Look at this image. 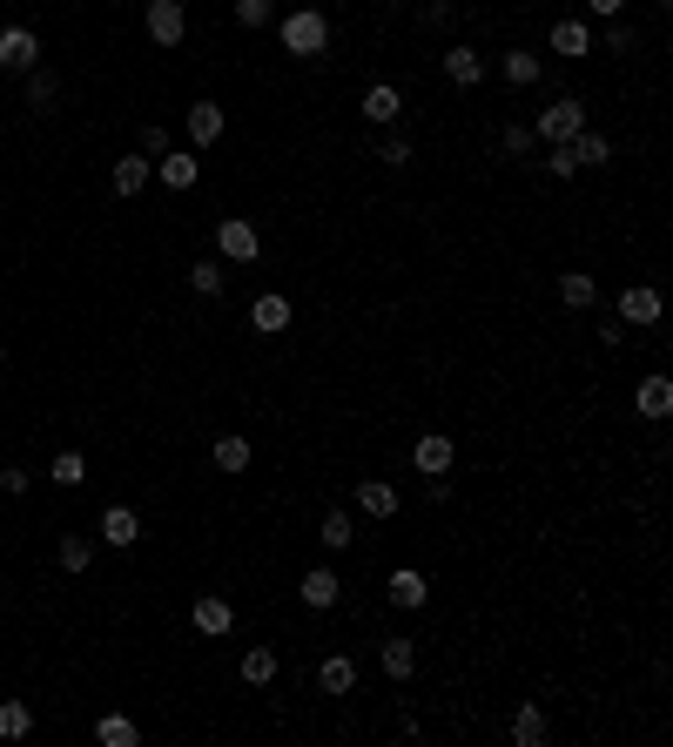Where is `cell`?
<instances>
[{
  "label": "cell",
  "instance_id": "obj_15",
  "mask_svg": "<svg viewBox=\"0 0 673 747\" xmlns=\"http://www.w3.org/2000/svg\"><path fill=\"white\" fill-rule=\"evenodd\" d=\"M155 182L176 189V195H189L195 182H203V155H195V148H169V155H155Z\"/></svg>",
  "mask_w": 673,
  "mask_h": 747
},
{
  "label": "cell",
  "instance_id": "obj_36",
  "mask_svg": "<svg viewBox=\"0 0 673 747\" xmlns=\"http://www.w3.org/2000/svg\"><path fill=\"white\" fill-rule=\"evenodd\" d=\"M229 21L256 34V27H269V21H276V0H229Z\"/></svg>",
  "mask_w": 673,
  "mask_h": 747
},
{
  "label": "cell",
  "instance_id": "obj_1",
  "mask_svg": "<svg viewBox=\"0 0 673 747\" xmlns=\"http://www.w3.org/2000/svg\"><path fill=\"white\" fill-rule=\"evenodd\" d=\"M276 41H284L290 61H324L331 55V14L316 8V0H303V8H290L276 21Z\"/></svg>",
  "mask_w": 673,
  "mask_h": 747
},
{
  "label": "cell",
  "instance_id": "obj_44",
  "mask_svg": "<svg viewBox=\"0 0 673 747\" xmlns=\"http://www.w3.org/2000/svg\"><path fill=\"white\" fill-rule=\"evenodd\" d=\"M0 364H8V344H0Z\"/></svg>",
  "mask_w": 673,
  "mask_h": 747
},
{
  "label": "cell",
  "instance_id": "obj_37",
  "mask_svg": "<svg viewBox=\"0 0 673 747\" xmlns=\"http://www.w3.org/2000/svg\"><path fill=\"white\" fill-rule=\"evenodd\" d=\"M82 479H88V458H82V451H55L48 485H82Z\"/></svg>",
  "mask_w": 673,
  "mask_h": 747
},
{
  "label": "cell",
  "instance_id": "obj_20",
  "mask_svg": "<svg viewBox=\"0 0 673 747\" xmlns=\"http://www.w3.org/2000/svg\"><path fill=\"white\" fill-rule=\"evenodd\" d=\"M297 600H303L310 613H337V600H344V579H337L331 566H310V573L297 579Z\"/></svg>",
  "mask_w": 673,
  "mask_h": 747
},
{
  "label": "cell",
  "instance_id": "obj_30",
  "mask_svg": "<svg viewBox=\"0 0 673 747\" xmlns=\"http://www.w3.org/2000/svg\"><path fill=\"white\" fill-rule=\"evenodd\" d=\"M223 284H229L223 256H195V263H189V290H195V297H223Z\"/></svg>",
  "mask_w": 673,
  "mask_h": 747
},
{
  "label": "cell",
  "instance_id": "obj_7",
  "mask_svg": "<svg viewBox=\"0 0 673 747\" xmlns=\"http://www.w3.org/2000/svg\"><path fill=\"white\" fill-rule=\"evenodd\" d=\"M485 68H492V61H485L479 48H471V41H452V48L438 55V74H445V82H452L458 95H479V82H485Z\"/></svg>",
  "mask_w": 673,
  "mask_h": 747
},
{
  "label": "cell",
  "instance_id": "obj_4",
  "mask_svg": "<svg viewBox=\"0 0 673 747\" xmlns=\"http://www.w3.org/2000/svg\"><path fill=\"white\" fill-rule=\"evenodd\" d=\"M545 48L579 68V61H592V48H600V41H592V27H586L579 14H552V21H545Z\"/></svg>",
  "mask_w": 673,
  "mask_h": 747
},
{
  "label": "cell",
  "instance_id": "obj_12",
  "mask_svg": "<svg viewBox=\"0 0 673 747\" xmlns=\"http://www.w3.org/2000/svg\"><path fill=\"white\" fill-rule=\"evenodd\" d=\"M384 600L398 606V613H424V606H431V579H424L418 566H390V579H384Z\"/></svg>",
  "mask_w": 673,
  "mask_h": 747
},
{
  "label": "cell",
  "instance_id": "obj_21",
  "mask_svg": "<svg viewBox=\"0 0 673 747\" xmlns=\"http://www.w3.org/2000/svg\"><path fill=\"white\" fill-rule=\"evenodd\" d=\"M377 666H384L390 680H418L424 653H418V640H411V634H390V640H377Z\"/></svg>",
  "mask_w": 673,
  "mask_h": 747
},
{
  "label": "cell",
  "instance_id": "obj_5",
  "mask_svg": "<svg viewBox=\"0 0 673 747\" xmlns=\"http://www.w3.org/2000/svg\"><path fill=\"white\" fill-rule=\"evenodd\" d=\"M613 317L633 324V330H653V324L666 317V297H660L653 284H626V290L613 297Z\"/></svg>",
  "mask_w": 673,
  "mask_h": 747
},
{
  "label": "cell",
  "instance_id": "obj_19",
  "mask_svg": "<svg viewBox=\"0 0 673 747\" xmlns=\"http://www.w3.org/2000/svg\"><path fill=\"white\" fill-rule=\"evenodd\" d=\"M209 465L223 471V479H243V471L256 465V445H250V431H223V438L209 445Z\"/></svg>",
  "mask_w": 673,
  "mask_h": 747
},
{
  "label": "cell",
  "instance_id": "obj_9",
  "mask_svg": "<svg viewBox=\"0 0 673 747\" xmlns=\"http://www.w3.org/2000/svg\"><path fill=\"white\" fill-rule=\"evenodd\" d=\"M142 27H148L155 48H182V41H189V8H182V0H148Z\"/></svg>",
  "mask_w": 673,
  "mask_h": 747
},
{
  "label": "cell",
  "instance_id": "obj_40",
  "mask_svg": "<svg viewBox=\"0 0 673 747\" xmlns=\"http://www.w3.org/2000/svg\"><path fill=\"white\" fill-rule=\"evenodd\" d=\"M27 485H34L27 465H8V471H0V492H8V498H27Z\"/></svg>",
  "mask_w": 673,
  "mask_h": 747
},
{
  "label": "cell",
  "instance_id": "obj_11",
  "mask_svg": "<svg viewBox=\"0 0 673 747\" xmlns=\"http://www.w3.org/2000/svg\"><path fill=\"white\" fill-rule=\"evenodd\" d=\"M243 324H250L256 337H284V330L297 324V303H290L284 290H263V297L250 303V317H243Z\"/></svg>",
  "mask_w": 673,
  "mask_h": 747
},
{
  "label": "cell",
  "instance_id": "obj_24",
  "mask_svg": "<svg viewBox=\"0 0 673 747\" xmlns=\"http://www.w3.org/2000/svg\"><path fill=\"white\" fill-rule=\"evenodd\" d=\"M560 303L573 310V317H586V310H600V277H592V269H560Z\"/></svg>",
  "mask_w": 673,
  "mask_h": 747
},
{
  "label": "cell",
  "instance_id": "obj_6",
  "mask_svg": "<svg viewBox=\"0 0 673 747\" xmlns=\"http://www.w3.org/2000/svg\"><path fill=\"white\" fill-rule=\"evenodd\" d=\"M216 256H223V263H256V256H263V229H256L250 216H223V222H216Z\"/></svg>",
  "mask_w": 673,
  "mask_h": 747
},
{
  "label": "cell",
  "instance_id": "obj_33",
  "mask_svg": "<svg viewBox=\"0 0 673 747\" xmlns=\"http://www.w3.org/2000/svg\"><path fill=\"white\" fill-rule=\"evenodd\" d=\"M55 559H61V573H88V566H95V539H88V532H68V539L55 545Z\"/></svg>",
  "mask_w": 673,
  "mask_h": 747
},
{
  "label": "cell",
  "instance_id": "obj_25",
  "mask_svg": "<svg viewBox=\"0 0 673 747\" xmlns=\"http://www.w3.org/2000/svg\"><path fill=\"white\" fill-rule=\"evenodd\" d=\"M316 545H324V553H350V545H358V519H350L344 505H324V519H316Z\"/></svg>",
  "mask_w": 673,
  "mask_h": 747
},
{
  "label": "cell",
  "instance_id": "obj_2",
  "mask_svg": "<svg viewBox=\"0 0 673 747\" xmlns=\"http://www.w3.org/2000/svg\"><path fill=\"white\" fill-rule=\"evenodd\" d=\"M405 465L418 471V479H445V471L458 465V438H452V431H418L411 451H405Z\"/></svg>",
  "mask_w": 673,
  "mask_h": 747
},
{
  "label": "cell",
  "instance_id": "obj_3",
  "mask_svg": "<svg viewBox=\"0 0 673 747\" xmlns=\"http://www.w3.org/2000/svg\"><path fill=\"white\" fill-rule=\"evenodd\" d=\"M586 122H592V108H586L579 95H560V101H545V108H539L532 135H539V142H573Z\"/></svg>",
  "mask_w": 673,
  "mask_h": 747
},
{
  "label": "cell",
  "instance_id": "obj_43",
  "mask_svg": "<svg viewBox=\"0 0 673 747\" xmlns=\"http://www.w3.org/2000/svg\"><path fill=\"white\" fill-rule=\"evenodd\" d=\"M606 48H613V55H633V27L613 21V27H606Z\"/></svg>",
  "mask_w": 673,
  "mask_h": 747
},
{
  "label": "cell",
  "instance_id": "obj_23",
  "mask_svg": "<svg viewBox=\"0 0 673 747\" xmlns=\"http://www.w3.org/2000/svg\"><path fill=\"white\" fill-rule=\"evenodd\" d=\"M135 539H142V513H135V505H108V513H101V539H95V545H108V553H129Z\"/></svg>",
  "mask_w": 673,
  "mask_h": 747
},
{
  "label": "cell",
  "instance_id": "obj_18",
  "mask_svg": "<svg viewBox=\"0 0 673 747\" xmlns=\"http://www.w3.org/2000/svg\"><path fill=\"white\" fill-rule=\"evenodd\" d=\"M316 694H324V700H350V694H358V660H350V653H324V660H316Z\"/></svg>",
  "mask_w": 673,
  "mask_h": 747
},
{
  "label": "cell",
  "instance_id": "obj_42",
  "mask_svg": "<svg viewBox=\"0 0 673 747\" xmlns=\"http://www.w3.org/2000/svg\"><path fill=\"white\" fill-rule=\"evenodd\" d=\"M586 14H592V21H620L626 0H586Z\"/></svg>",
  "mask_w": 673,
  "mask_h": 747
},
{
  "label": "cell",
  "instance_id": "obj_8",
  "mask_svg": "<svg viewBox=\"0 0 673 747\" xmlns=\"http://www.w3.org/2000/svg\"><path fill=\"white\" fill-rule=\"evenodd\" d=\"M350 498H358V513H364L371 526H390V519L405 513V492L390 485V479H358V485H350Z\"/></svg>",
  "mask_w": 673,
  "mask_h": 747
},
{
  "label": "cell",
  "instance_id": "obj_34",
  "mask_svg": "<svg viewBox=\"0 0 673 747\" xmlns=\"http://www.w3.org/2000/svg\"><path fill=\"white\" fill-rule=\"evenodd\" d=\"M539 169H545L552 182H579V176H586V169H579V155H573V142H552Z\"/></svg>",
  "mask_w": 673,
  "mask_h": 747
},
{
  "label": "cell",
  "instance_id": "obj_16",
  "mask_svg": "<svg viewBox=\"0 0 673 747\" xmlns=\"http://www.w3.org/2000/svg\"><path fill=\"white\" fill-rule=\"evenodd\" d=\"M358 108H364L371 129H398V122H405V88H398V82H371Z\"/></svg>",
  "mask_w": 673,
  "mask_h": 747
},
{
  "label": "cell",
  "instance_id": "obj_41",
  "mask_svg": "<svg viewBox=\"0 0 673 747\" xmlns=\"http://www.w3.org/2000/svg\"><path fill=\"white\" fill-rule=\"evenodd\" d=\"M592 337H600V350H626V324H620V317H606Z\"/></svg>",
  "mask_w": 673,
  "mask_h": 747
},
{
  "label": "cell",
  "instance_id": "obj_17",
  "mask_svg": "<svg viewBox=\"0 0 673 747\" xmlns=\"http://www.w3.org/2000/svg\"><path fill=\"white\" fill-rule=\"evenodd\" d=\"M189 626L203 640H223V634H236V606L223 600V593H195V606H189Z\"/></svg>",
  "mask_w": 673,
  "mask_h": 747
},
{
  "label": "cell",
  "instance_id": "obj_22",
  "mask_svg": "<svg viewBox=\"0 0 673 747\" xmlns=\"http://www.w3.org/2000/svg\"><path fill=\"white\" fill-rule=\"evenodd\" d=\"M633 411H640L647 424H666L673 418V377H640V384H633Z\"/></svg>",
  "mask_w": 673,
  "mask_h": 747
},
{
  "label": "cell",
  "instance_id": "obj_45",
  "mask_svg": "<svg viewBox=\"0 0 673 747\" xmlns=\"http://www.w3.org/2000/svg\"><path fill=\"white\" fill-rule=\"evenodd\" d=\"M526 8H532V0H526Z\"/></svg>",
  "mask_w": 673,
  "mask_h": 747
},
{
  "label": "cell",
  "instance_id": "obj_35",
  "mask_svg": "<svg viewBox=\"0 0 673 747\" xmlns=\"http://www.w3.org/2000/svg\"><path fill=\"white\" fill-rule=\"evenodd\" d=\"M34 734V707L27 700H0V740H27Z\"/></svg>",
  "mask_w": 673,
  "mask_h": 747
},
{
  "label": "cell",
  "instance_id": "obj_31",
  "mask_svg": "<svg viewBox=\"0 0 673 747\" xmlns=\"http://www.w3.org/2000/svg\"><path fill=\"white\" fill-rule=\"evenodd\" d=\"M95 747H142V727L129 714H101L95 721Z\"/></svg>",
  "mask_w": 673,
  "mask_h": 747
},
{
  "label": "cell",
  "instance_id": "obj_10",
  "mask_svg": "<svg viewBox=\"0 0 673 747\" xmlns=\"http://www.w3.org/2000/svg\"><path fill=\"white\" fill-rule=\"evenodd\" d=\"M223 129H229L223 101H209V95H203V101H189V108H182V135L195 142V155H203V148H216V142H223Z\"/></svg>",
  "mask_w": 673,
  "mask_h": 747
},
{
  "label": "cell",
  "instance_id": "obj_27",
  "mask_svg": "<svg viewBox=\"0 0 673 747\" xmlns=\"http://www.w3.org/2000/svg\"><path fill=\"white\" fill-rule=\"evenodd\" d=\"M108 182H115V195H142L148 182H155V162L135 148V155H115V169H108Z\"/></svg>",
  "mask_w": 673,
  "mask_h": 747
},
{
  "label": "cell",
  "instance_id": "obj_39",
  "mask_svg": "<svg viewBox=\"0 0 673 747\" xmlns=\"http://www.w3.org/2000/svg\"><path fill=\"white\" fill-rule=\"evenodd\" d=\"M135 142H142V155H148V162H155V155H169V148H176V135H169L163 122H142V135H135Z\"/></svg>",
  "mask_w": 673,
  "mask_h": 747
},
{
  "label": "cell",
  "instance_id": "obj_26",
  "mask_svg": "<svg viewBox=\"0 0 673 747\" xmlns=\"http://www.w3.org/2000/svg\"><path fill=\"white\" fill-rule=\"evenodd\" d=\"M498 74H505V88H532V82H545V61L519 41V48H505V55H498Z\"/></svg>",
  "mask_w": 673,
  "mask_h": 747
},
{
  "label": "cell",
  "instance_id": "obj_32",
  "mask_svg": "<svg viewBox=\"0 0 673 747\" xmlns=\"http://www.w3.org/2000/svg\"><path fill=\"white\" fill-rule=\"evenodd\" d=\"M532 148H539L532 122H505L498 129V155H505V162H532Z\"/></svg>",
  "mask_w": 673,
  "mask_h": 747
},
{
  "label": "cell",
  "instance_id": "obj_29",
  "mask_svg": "<svg viewBox=\"0 0 673 747\" xmlns=\"http://www.w3.org/2000/svg\"><path fill=\"white\" fill-rule=\"evenodd\" d=\"M21 82H27V108H34V115H55V101H61V74H55L48 61H41V68H27Z\"/></svg>",
  "mask_w": 673,
  "mask_h": 747
},
{
  "label": "cell",
  "instance_id": "obj_14",
  "mask_svg": "<svg viewBox=\"0 0 673 747\" xmlns=\"http://www.w3.org/2000/svg\"><path fill=\"white\" fill-rule=\"evenodd\" d=\"M505 740H512V747H545V740H552L545 700H519V707H512V721H505Z\"/></svg>",
  "mask_w": 673,
  "mask_h": 747
},
{
  "label": "cell",
  "instance_id": "obj_13",
  "mask_svg": "<svg viewBox=\"0 0 673 747\" xmlns=\"http://www.w3.org/2000/svg\"><path fill=\"white\" fill-rule=\"evenodd\" d=\"M0 68H8V74H27V68H41V34H34V27H0Z\"/></svg>",
  "mask_w": 673,
  "mask_h": 747
},
{
  "label": "cell",
  "instance_id": "obj_28",
  "mask_svg": "<svg viewBox=\"0 0 673 747\" xmlns=\"http://www.w3.org/2000/svg\"><path fill=\"white\" fill-rule=\"evenodd\" d=\"M236 674H243V687H269L276 674H284V653H276V647H243Z\"/></svg>",
  "mask_w": 673,
  "mask_h": 747
},
{
  "label": "cell",
  "instance_id": "obj_38",
  "mask_svg": "<svg viewBox=\"0 0 673 747\" xmlns=\"http://www.w3.org/2000/svg\"><path fill=\"white\" fill-rule=\"evenodd\" d=\"M411 155H418V148H411V135H398V129H390V135L377 142V155H371V162H384V169H405Z\"/></svg>",
  "mask_w": 673,
  "mask_h": 747
}]
</instances>
